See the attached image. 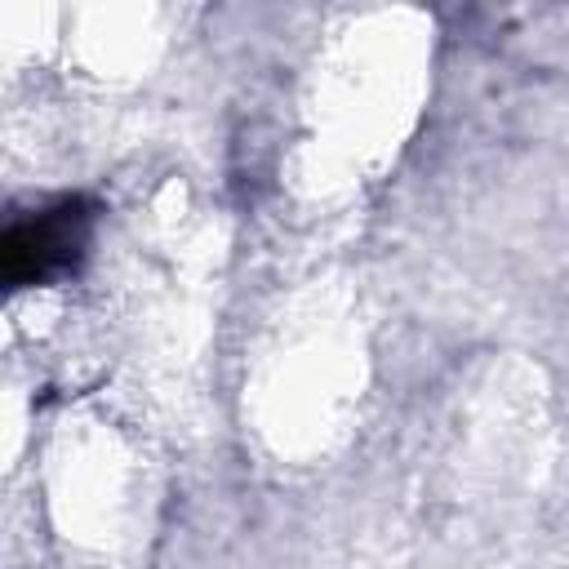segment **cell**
Returning a JSON list of instances; mask_svg holds the SVG:
<instances>
[{
  "label": "cell",
  "instance_id": "1",
  "mask_svg": "<svg viewBox=\"0 0 569 569\" xmlns=\"http://www.w3.org/2000/svg\"><path fill=\"white\" fill-rule=\"evenodd\" d=\"M80 244H84V213L67 200L53 213H40L36 222H22L4 236V271L13 284L44 280L49 271L67 267Z\"/></svg>",
  "mask_w": 569,
  "mask_h": 569
}]
</instances>
